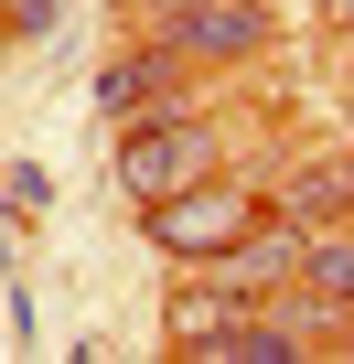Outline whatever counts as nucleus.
<instances>
[{"mask_svg": "<svg viewBox=\"0 0 354 364\" xmlns=\"http://www.w3.org/2000/svg\"><path fill=\"white\" fill-rule=\"evenodd\" d=\"M258 215H269V193H258V182L204 171V182H183V193H161V204H150V247L194 268V257H226V247H236Z\"/></svg>", "mask_w": 354, "mask_h": 364, "instance_id": "1", "label": "nucleus"}, {"mask_svg": "<svg viewBox=\"0 0 354 364\" xmlns=\"http://www.w3.org/2000/svg\"><path fill=\"white\" fill-rule=\"evenodd\" d=\"M215 171V129L204 118H140L129 139H118V193L129 204H161V193H183V182H204Z\"/></svg>", "mask_w": 354, "mask_h": 364, "instance_id": "2", "label": "nucleus"}, {"mask_svg": "<svg viewBox=\"0 0 354 364\" xmlns=\"http://www.w3.org/2000/svg\"><path fill=\"white\" fill-rule=\"evenodd\" d=\"M161 43L183 54V65H236V54H258V43H269V11H258V0H204V11L161 22Z\"/></svg>", "mask_w": 354, "mask_h": 364, "instance_id": "3", "label": "nucleus"}, {"mask_svg": "<svg viewBox=\"0 0 354 364\" xmlns=\"http://www.w3.org/2000/svg\"><path fill=\"white\" fill-rule=\"evenodd\" d=\"M247 300H258V289H236L215 257H194V279H172V300H161V311H172V353H204V343H215Z\"/></svg>", "mask_w": 354, "mask_h": 364, "instance_id": "4", "label": "nucleus"}, {"mask_svg": "<svg viewBox=\"0 0 354 364\" xmlns=\"http://www.w3.org/2000/svg\"><path fill=\"white\" fill-rule=\"evenodd\" d=\"M301 257H311V236H301V215H258L215 268L236 279V289H279V279H301Z\"/></svg>", "mask_w": 354, "mask_h": 364, "instance_id": "5", "label": "nucleus"}, {"mask_svg": "<svg viewBox=\"0 0 354 364\" xmlns=\"http://www.w3.org/2000/svg\"><path fill=\"white\" fill-rule=\"evenodd\" d=\"M172 75H183V54L150 33V54H129V65H108V75H97V107H108V118H129V107H150Z\"/></svg>", "mask_w": 354, "mask_h": 364, "instance_id": "6", "label": "nucleus"}, {"mask_svg": "<svg viewBox=\"0 0 354 364\" xmlns=\"http://www.w3.org/2000/svg\"><path fill=\"white\" fill-rule=\"evenodd\" d=\"M279 215H301V225H333V215H354V161H333V171H301Z\"/></svg>", "mask_w": 354, "mask_h": 364, "instance_id": "7", "label": "nucleus"}, {"mask_svg": "<svg viewBox=\"0 0 354 364\" xmlns=\"http://www.w3.org/2000/svg\"><path fill=\"white\" fill-rule=\"evenodd\" d=\"M0 204H11V215H43L54 182H43V171H0Z\"/></svg>", "mask_w": 354, "mask_h": 364, "instance_id": "8", "label": "nucleus"}, {"mask_svg": "<svg viewBox=\"0 0 354 364\" xmlns=\"http://www.w3.org/2000/svg\"><path fill=\"white\" fill-rule=\"evenodd\" d=\"M183 11H204V0H129V22H150V33H161V22H183Z\"/></svg>", "mask_w": 354, "mask_h": 364, "instance_id": "9", "label": "nucleus"}, {"mask_svg": "<svg viewBox=\"0 0 354 364\" xmlns=\"http://www.w3.org/2000/svg\"><path fill=\"white\" fill-rule=\"evenodd\" d=\"M0 22H11V33H43V22H54V0H0Z\"/></svg>", "mask_w": 354, "mask_h": 364, "instance_id": "10", "label": "nucleus"}, {"mask_svg": "<svg viewBox=\"0 0 354 364\" xmlns=\"http://www.w3.org/2000/svg\"><path fill=\"white\" fill-rule=\"evenodd\" d=\"M333 11H343V0H333Z\"/></svg>", "mask_w": 354, "mask_h": 364, "instance_id": "11", "label": "nucleus"}]
</instances>
